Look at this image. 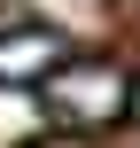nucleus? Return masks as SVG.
Instances as JSON below:
<instances>
[{
	"label": "nucleus",
	"instance_id": "f257e3e1",
	"mask_svg": "<svg viewBox=\"0 0 140 148\" xmlns=\"http://www.w3.org/2000/svg\"><path fill=\"white\" fill-rule=\"evenodd\" d=\"M39 94H47V117L62 133H109L132 109V78H125L117 55H62Z\"/></svg>",
	"mask_w": 140,
	"mask_h": 148
},
{
	"label": "nucleus",
	"instance_id": "f03ea898",
	"mask_svg": "<svg viewBox=\"0 0 140 148\" xmlns=\"http://www.w3.org/2000/svg\"><path fill=\"white\" fill-rule=\"evenodd\" d=\"M62 55H70V47H62L47 23H16V31H0V86H47Z\"/></svg>",
	"mask_w": 140,
	"mask_h": 148
},
{
	"label": "nucleus",
	"instance_id": "7ed1b4c3",
	"mask_svg": "<svg viewBox=\"0 0 140 148\" xmlns=\"http://www.w3.org/2000/svg\"><path fill=\"white\" fill-rule=\"evenodd\" d=\"M31 148H39V140H31ZM47 148H78V140H47Z\"/></svg>",
	"mask_w": 140,
	"mask_h": 148
},
{
	"label": "nucleus",
	"instance_id": "20e7f679",
	"mask_svg": "<svg viewBox=\"0 0 140 148\" xmlns=\"http://www.w3.org/2000/svg\"><path fill=\"white\" fill-rule=\"evenodd\" d=\"M132 117H140V78H132Z\"/></svg>",
	"mask_w": 140,
	"mask_h": 148
}]
</instances>
